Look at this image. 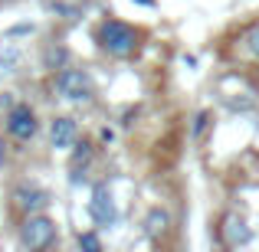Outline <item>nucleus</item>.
Wrapping results in <instances>:
<instances>
[{"instance_id":"nucleus-6","label":"nucleus","mask_w":259,"mask_h":252,"mask_svg":"<svg viewBox=\"0 0 259 252\" xmlns=\"http://www.w3.org/2000/svg\"><path fill=\"white\" fill-rule=\"evenodd\" d=\"M50 138H53V147H59V151L72 147V141H76V121L72 118H56L53 128H50Z\"/></svg>"},{"instance_id":"nucleus-7","label":"nucleus","mask_w":259,"mask_h":252,"mask_svg":"<svg viewBox=\"0 0 259 252\" xmlns=\"http://www.w3.org/2000/svg\"><path fill=\"white\" fill-rule=\"evenodd\" d=\"M17 203L23 210H30V213H36V210H43L46 203H50V196H46L43 190H26L23 187V190H17Z\"/></svg>"},{"instance_id":"nucleus-9","label":"nucleus","mask_w":259,"mask_h":252,"mask_svg":"<svg viewBox=\"0 0 259 252\" xmlns=\"http://www.w3.org/2000/svg\"><path fill=\"white\" fill-rule=\"evenodd\" d=\"M79 246L89 249V252H99L102 242H99V236H95V233H82V236H79Z\"/></svg>"},{"instance_id":"nucleus-3","label":"nucleus","mask_w":259,"mask_h":252,"mask_svg":"<svg viewBox=\"0 0 259 252\" xmlns=\"http://www.w3.org/2000/svg\"><path fill=\"white\" fill-rule=\"evenodd\" d=\"M7 131L20 141H30L33 134H36V115H33V108L30 105L10 108V115H7Z\"/></svg>"},{"instance_id":"nucleus-2","label":"nucleus","mask_w":259,"mask_h":252,"mask_svg":"<svg viewBox=\"0 0 259 252\" xmlns=\"http://www.w3.org/2000/svg\"><path fill=\"white\" fill-rule=\"evenodd\" d=\"M53 239H56V223L46 220V216H30L23 233H20V242L26 249H46Z\"/></svg>"},{"instance_id":"nucleus-4","label":"nucleus","mask_w":259,"mask_h":252,"mask_svg":"<svg viewBox=\"0 0 259 252\" xmlns=\"http://www.w3.org/2000/svg\"><path fill=\"white\" fill-rule=\"evenodd\" d=\"M89 213L99 226H112L118 220V210H115V200L108 193V187H95L92 190V200H89Z\"/></svg>"},{"instance_id":"nucleus-5","label":"nucleus","mask_w":259,"mask_h":252,"mask_svg":"<svg viewBox=\"0 0 259 252\" xmlns=\"http://www.w3.org/2000/svg\"><path fill=\"white\" fill-rule=\"evenodd\" d=\"M56 85H59V92H63L66 98H72V102H82V98L92 95V82H89V76H85V72H79V69L59 72Z\"/></svg>"},{"instance_id":"nucleus-1","label":"nucleus","mask_w":259,"mask_h":252,"mask_svg":"<svg viewBox=\"0 0 259 252\" xmlns=\"http://www.w3.org/2000/svg\"><path fill=\"white\" fill-rule=\"evenodd\" d=\"M102 46H105L112 56H128V53H135V46H138V33H135L132 26L118 23V20H108V23L102 26Z\"/></svg>"},{"instance_id":"nucleus-8","label":"nucleus","mask_w":259,"mask_h":252,"mask_svg":"<svg viewBox=\"0 0 259 252\" xmlns=\"http://www.w3.org/2000/svg\"><path fill=\"white\" fill-rule=\"evenodd\" d=\"M145 229H148V236H161L167 229V213L164 210H151L145 220Z\"/></svg>"},{"instance_id":"nucleus-11","label":"nucleus","mask_w":259,"mask_h":252,"mask_svg":"<svg viewBox=\"0 0 259 252\" xmlns=\"http://www.w3.org/2000/svg\"><path fill=\"white\" fill-rule=\"evenodd\" d=\"M207 128V115H197V125H194V134H200Z\"/></svg>"},{"instance_id":"nucleus-10","label":"nucleus","mask_w":259,"mask_h":252,"mask_svg":"<svg viewBox=\"0 0 259 252\" xmlns=\"http://www.w3.org/2000/svg\"><path fill=\"white\" fill-rule=\"evenodd\" d=\"M246 43H249V53H253V56H259V26H256L253 33H249V39H246Z\"/></svg>"}]
</instances>
